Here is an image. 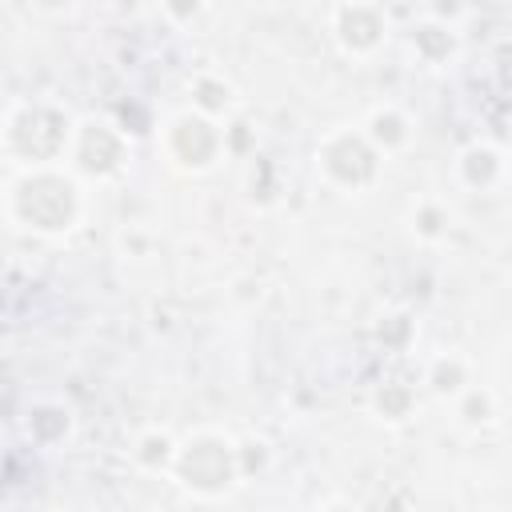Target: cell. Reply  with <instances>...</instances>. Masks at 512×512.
Listing matches in <instances>:
<instances>
[{"label":"cell","instance_id":"obj_1","mask_svg":"<svg viewBox=\"0 0 512 512\" xmlns=\"http://www.w3.org/2000/svg\"><path fill=\"white\" fill-rule=\"evenodd\" d=\"M4 216L36 236H64L84 216V184L68 164L20 168L4 184Z\"/></svg>","mask_w":512,"mask_h":512},{"label":"cell","instance_id":"obj_15","mask_svg":"<svg viewBox=\"0 0 512 512\" xmlns=\"http://www.w3.org/2000/svg\"><path fill=\"white\" fill-rule=\"evenodd\" d=\"M412 404H416V396L404 384H384L376 392V408L384 412V420H408L412 416Z\"/></svg>","mask_w":512,"mask_h":512},{"label":"cell","instance_id":"obj_6","mask_svg":"<svg viewBox=\"0 0 512 512\" xmlns=\"http://www.w3.org/2000/svg\"><path fill=\"white\" fill-rule=\"evenodd\" d=\"M64 164L80 180H100V184L104 180H116L132 164V140H128V132L120 124L84 116L72 128V144H68Z\"/></svg>","mask_w":512,"mask_h":512},{"label":"cell","instance_id":"obj_17","mask_svg":"<svg viewBox=\"0 0 512 512\" xmlns=\"http://www.w3.org/2000/svg\"><path fill=\"white\" fill-rule=\"evenodd\" d=\"M0 216H4V184H0Z\"/></svg>","mask_w":512,"mask_h":512},{"label":"cell","instance_id":"obj_14","mask_svg":"<svg viewBox=\"0 0 512 512\" xmlns=\"http://www.w3.org/2000/svg\"><path fill=\"white\" fill-rule=\"evenodd\" d=\"M452 404H456L460 424H468V428H484V424H492L496 412H500V408H496V396H492L488 388H480V384H468L464 392H456Z\"/></svg>","mask_w":512,"mask_h":512},{"label":"cell","instance_id":"obj_16","mask_svg":"<svg viewBox=\"0 0 512 512\" xmlns=\"http://www.w3.org/2000/svg\"><path fill=\"white\" fill-rule=\"evenodd\" d=\"M160 12L172 28H188L208 12V0H160Z\"/></svg>","mask_w":512,"mask_h":512},{"label":"cell","instance_id":"obj_13","mask_svg":"<svg viewBox=\"0 0 512 512\" xmlns=\"http://www.w3.org/2000/svg\"><path fill=\"white\" fill-rule=\"evenodd\" d=\"M408 228H412L416 240L436 244V240H444V236L452 232V208H448L440 196H420V200H412V208H408Z\"/></svg>","mask_w":512,"mask_h":512},{"label":"cell","instance_id":"obj_9","mask_svg":"<svg viewBox=\"0 0 512 512\" xmlns=\"http://www.w3.org/2000/svg\"><path fill=\"white\" fill-rule=\"evenodd\" d=\"M360 132H364L368 144L388 160V156H400V152L412 144L416 124H412V116H408L400 104H376V108L364 116Z\"/></svg>","mask_w":512,"mask_h":512},{"label":"cell","instance_id":"obj_5","mask_svg":"<svg viewBox=\"0 0 512 512\" xmlns=\"http://www.w3.org/2000/svg\"><path fill=\"white\" fill-rule=\"evenodd\" d=\"M160 152L164 160L184 172V176H204L212 172L220 160H224V124L196 112V108H184V112H172L164 124H160Z\"/></svg>","mask_w":512,"mask_h":512},{"label":"cell","instance_id":"obj_8","mask_svg":"<svg viewBox=\"0 0 512 512\" xmlns=\"http://www.w3.org/2000/svg\"><path fill=\"white\" fill-rule=\"evenodd\" d=\"M456 180L468 188V192H492L504 184V172H508V160H504V148L492 144V140H472L456 152V164H452Z\"/></svg>","mask_w":512,"mask_h":512},{"label":"cell","instance_id":"obj_2","mask_svg":"<svg viewBox=\"0 0 512 512\" xmlns=\"http://www.w3.org/2000/svg\"><path fill=\"white\" fill-rule=\"evenodd\" d=\"M76 120L52 104V100H20L8 108L0 144L16 160V168H36V164H64L68 144H72Z\"/></svg>","mask_w":512,"mask_h":512},{"label":"cell","instance_id":"obj_3","mask_svg":"<svg viewBox=\"0 0 512 512\" xmlns=\"http://www.w3.org/2000/svg\"><path fill=\"white\" fill-rule=\"evenodd\" d=\"M168 472L196 496H220L240 480V444L228 432L200 428L176 444Z\"/></svg>","mask_w":512,"mask_h":512},{"label":"cell","instance_id":"obj_11","mask_svg":"<svg viewBox=\"0 0 512 512\" xmlns=\"http://www.w3.org/2000/svg\"><path fill=\"white\" fill-rule=\"evenodd\" d=\"M188 108L212 116V120H228L236 112V88L232 80H224L220 72H196L188 80Z\"/></svg>","mask_w":512,"mask_h":512},{"label":"cell","instance_id":"obj_12","mask_svg":"<svg viewBox=\"0 0 512 512\" xmlns=\"http://www.w3.org/2000/svg\"><path fill=\"white\" fill-rule=\"evenodd\" d=\"M424 384H428L440 400H452L456 392H464V388L472 384V364H468L460 352H440V356L428 360Z\"/></svg>","mask_w":512,"mask_h":512},{"label":"cell","instance_id":"obj_10","mask_svg":"<svg viewBox=\"0 0 512 512\" xmlns=\"http://www.w3.org/2000/svg\"><path fill=\"white\" fill-rule=\"evenodd\" d=\"M408 48L424 68H448L460 56V36L444 20H420L408 32Z\"/></svg>","mask_w":512,"mask_h":512},{"label":"cell","instance_id":"obj_7","mask_svg":"<svg viewBox=\"0 0 512 512\" xmlns=\"http://www.w3.org/2000/svg\"><path fill=\"white\" fill-rule=\"evenodd\" d=\"M332 40L352 60H372L388 44V12L372 0H340L332 8Z\"/></svg>","mask_w":512,"mask_h":512},{"label":"cell","instance_id":"obj_4","mask_svg":"<svg viewBox=\"0 0 512 512\" xmlns=\"http://www.w3.org/2000/svg\"><path fill=\"white\" fill-rule=\"evenodd\" d=\"M384 156L368 144V136L352 124L328 128L316 144V172L328 188L344 192V196H364L368 188H376L380 172H384Z\"/></svg>","mask_w":512,"mask_h":512}]
</instances>
